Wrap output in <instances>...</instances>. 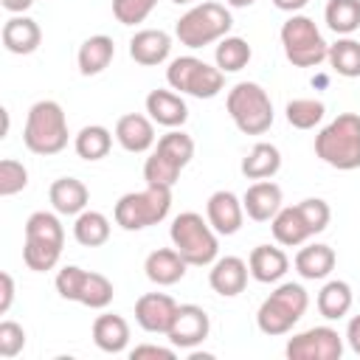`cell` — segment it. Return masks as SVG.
<instances>
[{
    "label": "cell",
    "instance_id": "6da1fadb",
    "mask_svg": "<svg viewBox=\"0 0 360 360\" xmlns=\"http://www.w3.org/2000/svg\"><path fill=\"white\" fill-rule=\"evenodd\" d=\"M315 155L340 172L360 169V115L340 112L315 135Z\"/></svg>",
    "mask_w": 360,
    "mask_h": 360
},
{
    "label": "cell",
    "instance_id": "7a4b0ae2",
    "mask_svg": "<svg viewBox=\"0 0 360 360\" xmlns=\"http://www.w3.org/2000/svg\"><path fill=\"white\" fill-rule=\"evenodd\" d=\"M68 118H65V110L51 101V98H42L37 104H31L28 110V118H25V127H22V141L28 146V152L34 155H59L65 146H68Z\"/></svg>",
    "mask_w": 360,
    "mask_h": 360
},
{
    "label": "cell",
    "instance_id": "3957f363",
    "mask_svg": "<svg viewBox=\"0 0 360 360\" xmlns=\"http://www.w3.org/2000/svg\"><path fill=\"white\" fill-rule=\"evenodd\" d=\"M169 239L172 248L194 267H205L217 262L219 253V242H217V231L211 228L208 219H202L197 211H183L172 219L169 228Z\"/></svg>",
    "mask_w": 360,
    "mask_h": 360
},
{
    "label": "cell",
    "instance_id": "277c9868",
    "mask_svg": "<svg viewBox=\"0 0 360 360\" xmlns=\"http://www.w3.org/2000/svg\"><path fill=\"white\" fill-rule=\"evenodd\" d=\"M194 158V141L183 129H169L160 135L158 146L143 163V180L146 186H166L172 188L180 177V172L191 163Z\"/></svg>",
    "mask_w": 360,
    "mask_h": 360
},
{
    "label": "cell",
    "instance_id": "5b68a950",
    "mask_svg": "<svg viewBox=\"0 0 360 360\" xmlns=\"http://www.w3.org/2000/svg\"><path fill=\"white\" fill-rule=\"evenodd\" d=\"M225 110L236 129L245 135H264L273 127V101L256 82H236L228 90Z\"/></svg>",
    "mask_w": 360,
    "mask_h": 360
},
{
    "label": "cell",
    "instance_id": "8992f818",
    "mask_svg": "<svg viewBox=\"0 0 360 360\" xmlns=\"http://www.w3.org/2000/svg\"><path fill=\"white\" fill-rule=\"evenodd\" d=\"M307 307H309L307 290H304L301 284H295V281H284V284H278V287L262 301V307H259V312H256V326H259L264 335H270V338L287 335V332L304 318Z\"/></svg>",
    "mask_w": 360,
    "mask_h": 360
},
{
    "label": "cell",
    "instance_id": "52a82bcc",
    "mask_svg": "<svg viewBox=\"0 0 360 360\" xmlns=\"http://www.w3.org/2000/svg\"><path fill=\"white\" fill-rule=\"evenodd\" d=\"M231 25H233V17L222 3L202 0L177 20L174 37L186 48H202V45H211V42H219L222 37H228Z\"/></svg>",
    "mask_w": 360,
    "mask_h": 360
},
{
    "label": "cell",
    "instance_id": "ba28073f",
    "mask_svg": "<svg viewBox=\"0 0 360 360\" xmlns=\"http://www.w3.org/2000/svg\"><path fill=\"white\" fill-rule=\"evenodd\" d=\"M172 208V188L166 186H146L143 191H129L124 194L115 208V225H121L124 231H143L149 225H158L166 219Z\"/></svg>",
    "mask_w": 360,
    "mask_h": 360
},
{
    "label": "cell",
    "instance_id": "9c48e42d",
    "mask_svg": "<svg viewBox=\"0 0 360 360\" xmlns=\"http://www.w3.org/2000/svg\"><path fill=\"white\" fill-rule=\"evenodd\" d=\"M281 48L284 56L295 65V68H315L326 59L329 45L323 39V34L318 31V25L304 17V14H292L284 25H281Z\"/></svg>",
    "mask_w": 360,
    "mask_h": 360
},
{
    "label": "cell",
    "instance_id": "30bf717a",
    "mask_svg": "<svg viewBox=\"0 0 360 360\" xmlns=\"http://www.w3.org/2000/svg\"><path fill=\"white\" fill-rule=\"evenodd\" d=\"M166 82L172 90H180L186 96L214 98L225 84V73L197 56H177L166 68Z\"/></svg>",
    "mask_w": 360,
    "mask_h": 360
},
{
    "label": "cell",
    "instance_id": "8fae6325",
    "mask_svg": "<svg viewBox=\"0 0 360 360\" xmlns=\"http://www.w3.org/2000/svg\"><path fill=\"white\" fill-rule=\"evenodd\" d=\"M56 292L65 298V301H76L82 307H90V309H104L115 290H112V281L101 273H90V270H82L76 264H65L59 273H56Z\"/></svg>",
    "mask_w": 360,
    "mask_h": 360
},
{
    "label": "cell",
    "instance_id": "7c38bea8",
    "mask_svg": "<svg viewBox=\"0 0 360 360\" xmlns=\"http://www.w3.org/2000/svg\"><path fill=\"white\" fill-rule=\"evenodd\" d=\"M284 354L290 360H340L343 338L332 326H312L292 335L284 346Z\"/></svg>",
    "mask_w": 360,
    "mask_h": 360
},
{
    "label": "cell",
    "instance_id": "4fadbf2b",
    "mask_svg": "<svg viewBox=\"0 0 360 360\" xmlns=\"http://www.w3.org/2000/svg\"><path fill=\"white\" fill-rule=\"evenodd\" d=\"M208 329H211V321L202 307L177 304V312H174V321H172L166 338L174 349H194L197 343H202L208 338Z\"/></svg>",
    "mask_w": 360,
    "mask_h": 360
},
{
    "label": "cell",
    "instance_id": "5bb4252c",
    "mask_svg": "<svg viewBox=\"0 0 360 360\" xmlns=\"http://www.w3.org/2000/svg\"><path fill=\"white\" fill-rule=\"evenodd\" d=\"M177 312V301L166 292H143L135 301V321L143 332L166 335Z\"/></svg>",
    "mask_w": 360,
    "mask_h": 360
},
{
    "label": "cell",
    "instance_id": "9a60e30c",
    "mask_svg": "<svg viewBox=\"0 0 360 360\" xmlns=\"http://www.w3.org/2000/svg\"><path fill=\"white\" fill-rule=\"evenodd\" d=\"M205 219L211 222V228L219 233V236H233L239 228H242V219H245V205L242 200L233 194V191H214L205 202Z\"/></svg>",
    "mask_w": 360,
    "mask_h": 360
},
{
    "label": "cell",
    "instance_id": "2e32d148",
    "mask_svg": "<svg viewBox=\"0 0 360 360\" xmlns=\"http://www.w3.org/2000/svg\"><path fill=\"white\" fill-rule=\"evenodd\" d=\"M0 39H3V48L8 53H17V56H28L39 48L42 42V28L37 20L25 17V14H11L6 22H3V31H0Z\"/></svg>",
    "mask_w": 360,
    "mask_h": 360
},
{
    "label": "cell",
    "instance_id": "e0dca14e",
    "mask_svg": "<svg viewBox=\"0 0 360 360\" xmlns=\"http://www.w3.org/2000/svg\"><path fill=\"white\" fill-rule=\"evenodd\" d=\"M248 276H250V267L245 259L239 256H222L211 264L208 270V284L217 295H225V298H233L239 295L245 287H248Z\"/></svg>",
    "mask_w": 360,
    "mask_h": 360
},
{
    "label": "cell",
    "instance_id": "ac0fdd59",
    "mask_svg": "<svg viewBox=\"0 0 360 360\" xmlns=\"http://www.w3.org/2000/svg\"><path fill=\"white\" fill-rule=\"evenodd\" d=\"M169 51H172V37L160 28H141L129 39V56L143 68H155L166 62Z\"/></svg>",
    "mask_w": 360,
    "mask_h": 360
},
{
    "label": "cell",
    "instance_id": "d6986e66",
    "mask_svg": "<svg viewBox=\"0 0 360 360\" xmlns=\"http://www.w3.org/2000/svg\"><path fill=\"white\" fill-rule=\"evenodd\" d=\"M155 121L149 115L141 112H127L115 121V141L127 149V152H146L155 146Z\"/></svg>",
    "mask_w": 360,
    "mask_h": 360
},
{
    "label": "cell",
    "instance_id": "ffe728a7",
    "mask_svg": "<svg viewBox=\"0 0 360 360\" xmlns=\"http://www.w3.org/2000/svg\"><path fill=\"white\" fill-rule=\"evenodd\" d=\"M186 267H188V262H186L174 248H158V250H152V253L146 256V262H143L146 278H149L152 284H158V287H172V284H177V281L186 276Z\"/></svg>",
    "mask_w": 360,
    "mask_h": 360
},
{
    "label": "cell",
    "instance_id": "44dd1931",
    "mask_svg": "<svg viewBox=\"0 0 360 360\" xmlns=\"http://www.w3.org/2000/svg\"><path fill=\"white\" fill-rule=\"evenodd\" d=\"M242 205L245 214L256 222H267L278 214L281 208V188L273 180H256L248 186V191L242 194Z\"/></svg>",
    "mask_w": 360,
    "mask_h": 360
},
{
    "label": "cell",
    "instance_id": "7402d4cb",
    "mask_svg": "<svg viewBox=\"0 0 360 360\" xmlns=\"http://www.w3.org/2000/svg\"><path fill=\"white\" fill-rule=\"evenodd\" d=\"M146 112H149V118H152L155 124L169 127V129L183 127L186 118H188V107H186V101L180 98V93H174V90H160V87L146 96Z\"/></svg>",
    "mask_w": 360,
    "mask_h": 360
},
{
    "label": "cell",
    "instance_id": "603a6c76",
    "mask_svg": "<svg viewBox=\"0 0 360 360\" xmlns=\"http://www.w3.org/2000/svg\"><path fill=\"white\" fill-rule=\"evenodd\" d=\"M48 200H51V205H53L56 214L79 217V214L87 208V202H90V191H87V186H84L82 180H76V177H59V180L51 183Z\"/></svg>",
    "mask_w": 360,
    "mask_h": 360
},
{
    "label": "cell",
    "instance_id": "cb8c5ba5",
    "mask_svg": "<svg viewBox=\"0 0 360 360\" xmlns=\"http://www.w3.org/2000/svg\"><path fill=\"white\" fill-rule=\"evenodd\" d=\"M248 267L250 276L262 284H276L287 270H290V259L281 248L276 245H256L248 256Z\"/></svg>",
    "mask_w": 360,
    "mask_h": 360
},
{
    "label": "cell",
    "instance_id": "d4e9b609",
    "mask_svg": "<svg viewBox=\"0 0 360 360\" xmlns=\"http://www.w3.org/2000/svg\"><path fill=\"white\" fill-rule=\"evenodd\" d=\"M93 343L107 352V354H118L127 349L129 343V323L115 315V312H104L93 321Z\"/></svg>",
    "mask_w": 360,
    "mask_h": 360
},
{
    "label": "cell",
    "instance_id": "484cf974",
    "mask_svg": "<svg viewBox=\"0 0 360 360\" xmlns=\"http://www.w3.org/2000/svg\"><path fill=\"white\" fill-rule=\"evenodd\" d=\"M335 250L323 242H315V245H307L295 253V270L301 278H309V281H321L326 278L332 270H335Z\"/></svg>",
    "mask_w": 360,
    "mask_h": 360
},
{
    "label": "cell",
    "instance_id": "4316f807",
    "mask_svg": "<svg viewBox=\"0 0 360 360\" xmlns=\"http://www.w3.org/2000/svg\"><path fill=\"white\" fill-rule=\"evenodd\" d=\"M115 56V42L107 37V34H96V37H87L82 45H79V53H76V62H79V73L82 76H96L101 73Z\"/></svg>",
    "mask_w": 360,
    "mask_h": 360
},
{
    "label": "cell",
    "instance_id": "83f0119b",
    "mask_svg": "<svg viewBox=\"0 0 360 360\" xmlns=\"http://www.w3.org/2000/svg\"><path fill=\"white\" fill-rule=\"evenodd\" d=\"M270 231H273L276 242H278V245H284V248L304 245V242L312 236V231L307 228V222H304V217H301L298 205L278 208V214L270 219Z\"/></svg>",
    "mask_w": 360,
    "mask_h": 360
},
{
    "label": "cell",
    "instance_id": "f1b7e54d",
    "mask_svg": "<svg viewBox=\"0 0 360 360\" xmlns=\"http://www.w3.org/2000/svg\"><path fill=\"white\" fill-rule=\"evenodd\" d=\"M242 174L248 180H270L278 169H281V152L278 146L267 143V141H259L245 158H242Z\"/></svg>",
    "mask_w": 360,
    "mask_h": 360
},
{
    "label": "cell",
    "instance_id": "f546056e",
    "mask_svg": "<svg viewBox=\"0 0 360 360\" xmlns=\"http://www.w3.org/2000/svg\"><path fill=\"white\" fill-rule=\"evenodd\" d=\"M352 287L346 284V281H340V278H335V281H326L323 287H321V292H318V298H315V307H318V312L326 318V321H340L349 309H352Z\"/></svg>",
    "mask_w": 360,
    "mask_h": 360
},
{
    "label": "cell",
    "instance_id": "4dcf8cb0",
    "mask_svg": "<svg viewBox=\"0 0 360 360\" xmlns=\"http://www.w3.org/2000/svg\"><path fill=\"white\" fill-rule=\"evenodd\" d=\"M110 146H112V132L101 124L82 127L79 135L73 138V149L82 160H101L110 155Z\"/></svg>",
    "mask_w": 360,
    "mask_h": 360
},
{
    "label": "cell",
    "instance_id": "1f68e13d",
    "mask_svg": "<svg viewBox=\"0 0 360 360\" xmlns=\"http://www.w3.org/2000/svg\"><path fill=\"white\" fill-rule=\"evenodd\" d=\"M73 239L84 248H101L110 239V219L101 211H82L73 222Z\"/></svg>",
    "mask_w": 360,
    "mask_h": 360
},
{
    "label": "cell",
    "instance_id": "d6a6232c",
    "mask_svg": "<svg viewBox=\"0 0 360 360\" xmlns=\"http://www.w3.org/2000/svg\"><path fill=\"white\" fill-rule=\"evenodd\" d=\"M323 20L338 37L354 34L360 28V0H329L323 8Z\"/></svg>",
    "mask_w": 360,
    "mask_h": 360
},
{
    "label": "cell",
    "instance_id": "836d02e7",
    "mask_svg": "<svg viewBox=\"0 0 360 360\" xmlns=\"http://www.w3.org/2000/svg\"><path fill=\"white\" fill-rule=\"evenodd\" d=\"M332 70L343 79H357L360 76V42L352 37H340L335 45H329L326 53Z\"/></svg>",
    "mask_w": 360,
    "mask_h": 360
},
{
    "label": "cell",
    "instance_id": "e575fe53",
    "mask_svg": "<svg viewBox=\"0 0 360 360\" xmlns=\"http://www.w3.org/2000/svg\"><path fill=\"white\" fill-rule=\"evenodd\" d=\"M62 248L65 245H56V242H45V239H28L25 236V245H22V262L28 270L34 273H48L56 267L59 256H62Z\"/></svg>",
    "mask_w": 360,
    "mask_h": 360
},
{
    "label": "cell",
    "instance_id": "d590c367",
    "mask_svg": "<svg viewBox=\"0 0 360 360\" xmlns=\"http://www.w3.org/2000/svg\"><path fill=\"white\" fill-rule=\"evenodd\" d=\"M250 45L242 39V37H222L217 51H214V59H217V68L222 73H236L242 70L248 62H250Z\"/></svg>",
    "mask_w": 360,
    "mask_h": 360
},
{
    "label": "cell",
    "instance_id": "8d00e7d4",
    "mask_svg": "<svg viewBox=\"0 0 360 360\" xmlns=\"http://www.w3.org/2000/svg\"><path fill=\"white\" fill-rule=\"evenodd\" d=\"M287 124L295 129H312L315 124H321L326 107L321 98H292L287 101Z\"/></svg>",
    "mask_w": 360,
    "mask_h": 360
},
{
    "label": "cell",
    "instance_id": "74e56055",
    "mask_svg": "<svg viewBox=\"0 0 360 360\" xmlns=\"http://www.w3.org/2000/svg\"><path fill=\"white\" fill-rule=\"evenodd\" d=\"M25 236L28 239H45V242L65 245V228H62L59 217L51 214V211H34L25 219Z\"/></svg>",
    "mask_w": 360,
    "mask_h": 360
},
{
    "label": "cell",
    "instance_id": "f35d334b",
    "mask_svg": "<svg viewBox=\"0 0 360 360\" xmlns=\"http://www.w3.org/2000/svg\"><path fill=\"white\" fill-rule=\"evenodd\" d=\"M25 186H28V169L14 158H3L0 160V197H14Z\"/></svg>",
    "mask_w": 360,
    "mask_h": 360
},
{
    "label": "cell",
    "instance_id": "ab89813d",
    "mask_svg": "<svg viewBox=\"0 0 360 360\" xmlns=\"http://www.w3.org/2000/svg\"><path fill=\"white\" fill-rule=\"evenodd\" d=\"M295 205H298V211H301L307 228L312 231V236L321 233V231H326V225H329V219H332V211H329V202H326V200H321V197H307V200H301V202H295Z\"/></svg>",
    "mask_w": 360,
    "mask_h": 360
},
{
    "label": "cell",
    "instance_id": "60d3db41",
    "mask_svg": "<svg viewBox=\"0 0 360 360\" xmlns=\"http://www.w3.org/2000/svg\"><path fill=\"white\" fill-rule=\"evenodd\" d=\"M155 6L158 0H112V17L121 25H138L152 14Z\"/></svg>",
    "mask_w": 360,
    "mask_h": 360
},
{
    "label": "cell",
    "instance_id": "b9f144b4",
    "mask_svg": "<svg viewBox=\"0 0 360 360\" xmlns=\"http://www.w3.org/2000/svg\"><path fill=\"white\" fill-rule=\"evenodd\" d=\"M25 346V329L17 321H3L0 323V357L11 360L22 352Z\"/></svg>",
    "mask_w": 360,
    "mask_h": 360
},
{
    "label": "cell",
    "instance_id": "7bdbcfd3",
    "mask_svg": "<svg viewBox=\"0 0 360 360\" xmlns=\"http://www.w3.org/2000/svg\"><path fill=\"white\" fill-rule=\"evenodd\" d=\"M132 360H141V357H160V360H174V346L166 349V346H155V343H141L129 352Z\"/></svg>",
    "mask_w": 360,
    "mask_h": 360
},
{
    "label": "cell",
    "instance_id": "ee69618b",
    "mask_svg": "<svg viewBox=\"0 0 360 360\" xmlns=\"http://www.w3.org/2000/svg\"><path fill=\"white\" fill-rule=\"evenodd\" d=\"M11 301H14V278L11 273H0V315L11 309Z\"/></svg>",
    "mask_w": 360,
    "mask_h": 360
},
{
    "label": "cell",
    "instance_id": "f6af8a7d",
    "mask_svg": "<svg viewBox=\"0 0 360 360\" xmlns=\"http://www.w3.org/2000/svg\"><path fill=\"white\" fill-rule=\"evenodd\" d=\"M346 343L352 346L354 354H360V315H354L346 326Z\"/></svg>",
    "mask_w": 360,
    "mask_h": 360
},
{
    "label": "cell",
    "instance_id": "bcb514c9",
    "mask_svg": "<svg viewBox=\"0 0 360 360\" xmlns=\"http://www.w3.org/2000/svg\"><path fill=\"white\" fill-rule=\"evenodd\" d=\"M0 6L8 11V14H22L34 6V0H0Z\"/></svg>",
    "mask_w": 360,
    "mask_h": 360
},
{
    "label": "cell",
    "instance_id": "7dc6e473",
    "mask_svg": "<svg viewBox=\"0 0 360 360\" xmlns=\"http://www.w3.org/2000/svg\"><path fill=\"white\" fill-rule=\"evenodd\" d=\"M307 3H309V0H273V6H276V8H281V11H290V14L301 11Z\"/></svg>",
    "mask_w": 360,
    "mask_h": 360
},
{
    "label": "cell",
    "instance_id": "c3c4849f",
    "mask_svg": "<svg viewBox=\"0 0 360 360\" xmlns=\"http://www.w3.org/2000/svg\"><path fill=\"white\" fill-rule=\"evenodd\" d=\"M228 6H233V8H248V6H253L256 0H225Z\"/></svg>",
    "mask_w": 360,
    "mask_h": 360
},
{
    "label": "cell",
    "instance_id": "681fc988",
    "mask_svg": "<svg viewBox=\"0 0 360 360\" xmlns=\"http://www.w3.org/2000/svg\"><path fill=\"white\" fill-rule=\"evenodd\" d=\"M172 3H194V0H172Z\"/></svg>",
    "mask_w": 360,
    "mask_h": 360
}]
</instances>
